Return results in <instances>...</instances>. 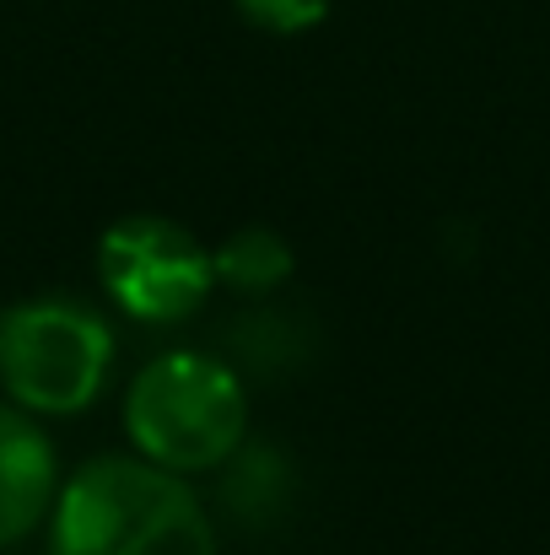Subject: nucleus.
Wrapping results in <instances>:
<instances>
[{"instance_id":"nucleus-1","label":"nucleus","mask_w":550,"mask_h":555,"mask_svg":"<svg viewBox=\"0 0 550 555\" xmlns=\"http://www.w3.org/2000/svg\"><path fill=\"white\" fill-rule=\"evenodd\" d=\"M54 555H216V534L174 469L98 459L54 507Z\"/></svg>"},{"instance_id":"nucleus-2","label":"nucleus","mask_w":550,"mask_h":555,"mask_svg":"<svg viewBox=\"0 0 550 555\" xmlns=\"http://www.w3.org/2000/svg\"><path fill=\"white\" fill-rule=\"evenodd\" d=\"M130 437L136 448L174 469H216L232 459V448L243 442V421H248V399L238 388V377L205 357H163L136 377L130 388Z\"/></svg>"},{"instance_id":"nucleus-3","label":"nucleus","mask_w":550,"mask_h":555,"mask_svg":"<svg viewBox=\"0 0 550 555\" xmlns=\"http://www.w3.org/2000/svg\"><path fill=\"white\" fill-rule=\"evenodd\" d=\"M114 340L71 297H33L0 319V377L38 415L87 410L108 377Z\"/></svg>"},{"instance_id":"nucleus-4","label":"nucleus","mask_w":550,"mask_h":555,"mask_svg":"<svg viewBox=\"0 0 550 555\" xmlns=\"http://www.w3.org/2000/svg\"><path fill=\"white\" fill-rule=\"evenodd\" d=\"M98 270L114 302L141 324H179L216 286L210 254L163 216L114 221L98 248Z\"/></svg>"},{"instance_id":"nucleus-5","label":"nucleus","mask_w":550,"mask_h":555,"mask_svg":"<svg viewBox=\"0 0 550 555\" xmlns=\"http://www.w3.org/2000/svg\"><path fill=\"white\" fill-rule=\"evenodd\" d=\"M54 491V448L49 437L0 404V551L38 529Z\"/></svg>"},{"instance_id":"nucleus-6","label":"nucleus","mask_w":550,"mask_h":555,"mask_svg":"<svg viewBox=\"0 0 550 555\" xmlns=\"http://www.w3.org/2000/svg\"><path fill=\"white\" fill-rule=\"evenodd\" d=\"M210 264H216V281H221V286H232V292H243V297H265V292H276V286L292 275V248H286L276 232L248 227V232H232V237L210 254Z\"/></svg>"},{"instance_id":"nucleus-7","label":"nucleus","mask_w":550,"mask_h":555,"mask_svg":"<svg viewBox=\"0 0 550 555\" xmlns=\"http://www.w3.org/2000/svg\"><path fill=\"white\" fill-rule=\"evenodd\" d=\"M238 11L265 33H308L314 22H324L330 0H238Z\"/></svg>"}]
</instances>
